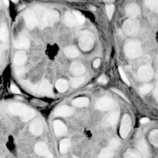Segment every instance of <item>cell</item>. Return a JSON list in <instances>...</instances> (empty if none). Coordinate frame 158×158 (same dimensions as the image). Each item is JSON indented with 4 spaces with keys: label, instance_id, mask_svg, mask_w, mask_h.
<instances>
[{
    "label": "cell",
    "instance_id": "obj_1",
    "mask_svg": "<svg viewBox=\"0 0 158 158\" xmlns=\"http://www.w3.org/2000/svg\"><path fill=\"white\" fill-rule=\"evenodd\" d=\"M60 14L54 10H45L38 21V25L41 29L47 26H52L58 21Z\"/></svg>",
    "mask_w": 158,
    "mask_h": 158
},
{
    "label": "cell",
    "instance_id": "obj_2",
    "mask_svg": "<svg viewBox=\"0 0 158 158\" xmlns=\"http://www.w3.org/2000/svg\"><path fill=\"white\" fill-rule=\"evenodd\" d=\"M79 44L80 48L84 51L92 50L94 45V35L89 31L85 30L79 32Z\"/></svg>",
    "mask_w": 158,
    "mask_h": 158
},
{
    "label": "cell",
    "instance_id": "obj_3",
    "mask_svg": "<svg viewBox=\"0 0 158 158\" xmlns=\"http://www.w3.org/2000/svg\"><path fill=\"white\" fill-rule=\"evenodd\" d=\"M124 51L129 58H137L142 55L143 50L140 44L135 41L128 42L125 45Z\"/></svg>",
    "mask_w": 158,
    "mask_h": 158
},
{
    "label": "cell",
    "instance_id": "obj_4",
    "mask_svg": "<svg viewBox=\"0 0 158 158\" xmlns=\"http://www.w3.org/2000/svg\"><path fill=\"white\" fill-rule=\"evenodd\" d=\"M118 106V103L114 100L108 96L102 97L97 100L96 107L101 111H111Z\"/></svg>",
    "mask_w": 158,
    "mask_h": 158
},
{
    "label": "cell",
    "instance_id": "obj_5",
    "mask_svg": "<svg viewBox=\"0 0 158 158\" xmlns=\"http://www.w3.org/2000/svg\"><path fill=\"white\" fill-rule=\"evenodd\" d=\"M140 30V23L134 18L126 20L123 24V31L127 35L132 36L137 34Z\"/></svg>",
    "mask_w": 158,
    "mask_h": 158
},
{
    "label": "cell",
    "instance_id": "obj_6",
    "mask_svg": "<svg viewBox=\"0 0 158 158\" xmlns=\"http://www.w3.org/2000/svg\"><path fill=\"white\" fill-rule=\"evenodd\" d=\"M132 121L128 114H125L121 122L120 127V135L122 138H125L131 129Z\"/></svg>",
    "mask_w": 158,
    "mask_h": 158
},
{
    "label": "cell",
    "instance_id": "obj_7",
    "mask_svg": "<svg viewBox=\"0 0 158 158\" xmlns=\"http://www.w3.org/2000/svg\"><path fill=\"white\" fill-rule=\"evenodd\" d=\"M153 70L149 66H141L137 73L138 78L144 82L150 81L153 77Z\"/></svg>",
    "mask_w": 158,
    "mask_h": 158
},
{
    "label": "cell",
    "instance_id": "obj_8",
    "mask_svg": "<svg viewBox=\"0 0 158 158\" xmlns=\"http://www.w3.org/2000/svg\"><path fill=\"white\" fill-rule=\"evenodd\" d=\"M24 18L25 24L29 29H33L37 25H38L37 16L33 9L27 10L24 13Z\"/></svg>",
    "mask_w": 158,
    "mask_h": 158
},
{
    "label": "cell",
    "instance_id": "obj_9",
    "mask_svg": "<svg viewBox=\"0 0 158 158\" xmlns=\"http://www.w3.org/2000/svg\"><path fill=\"white\" fill-rule=\"evenodd\" d=\"M53 129L54 134L57 137H63L65 135L67 132V128L66 125L59 120L54 121Z\"/></svg>",
    "mask_w": 158,
    "mask_h": 158
},
{
    "label": "cell",
    "instance_id": "obj_10",
    "mask_svg": "<svg viewBox=\"0 0 158 158\" xmlns=\"http://www.w3.org/2000/svg\"><path fill=\"white\" fill-rule=\"evenodd\" d=\"M29 130L31 132L36 136L40 135L44 131V126L41 121L40 119H35L31 124Z\"/></svg>",
    "mask_w": 158,
    "mask_h": 158
},
{
    "label": "cell",
    "instance_id": "obj_11",
    "mask_svg": "<svg viewBox=\"0 0 158 158\" xmlns=\"http://www.w3.org/2000/svg\"><path fill=\"white\" fill-rule=\"evenodd\" d=\"M74 112V109L67 106H61L57 108L54 115L56 116H61V117H68L71 116Z\"/></svg>",
    "mask_w": 158,
    "mask_h": 158
},
{
    "label": "cell",
    "instance_id": "obj_12",
    "mask_svg": "<svg viewBox=\"0 0 158 158\" xmlns=\"http://www.w3.org/2000/svg\"><path fill=\"white\" fill-rule=\"evenodd\" d=\"M28 108L20 103H12L9 106V110L12 114L21 116Z\"/></svg>",
    "mask_w": 158,
    "mask_h": 158
},
{
    "label": "cell",
    "instance_id": "obj_13",
    "mask_svg": "<svg viewBox=\"0 0 158 158\" xmlns=\"http://www.w3.org/2000/svg\"><path fill=\"white\" fill-rule=\"evenodd\" d=\"M125 12L127 16L134 18L137 17L140 14L141 9L136 4H129L125 7Z\"/></svg>",
    "mask_w": 158,
    "mask_h": 158
},
{
    "label": "cell",
    "instance_id": "obj_14",
    "mask_svg": "<svg viewBox=\"0 0 158 158\" xmlns=\"http://www.w3.org/2000/svg\"><path fill=\"white\" fill-rule=\"evenodd\" d=\"M38 92L40 94L46 95H51L53 94L51 86L47 80L45 79L43 80L38 89Z\"/></svg>",
    "mask_w": 158,
    "mask_h": 158
},
{
    "label": "cell",
    "instance_id": "obj_15",
    "mask_svg": "<svg viewBox=\"0 0 158 158\" xmlns=\"http://www.w3.org/2000/svg\"><path fill=\"white\" fill-rule=\"evenodd\" d=\"M137 148L143 158H148L150 157V151L147 143L144 140H141L139 141L137 145Z\"/></svg>",
    "mask_w": 158,
    "mask_h": 158
},
{
    "label": "cell",
    "instance_id": "obj_16",
    "mask_svg": "<svg viewBox=\"0 0 158 158\" xmlns=\"http://www.w3.org/2000/svg\"><path fill=\"white\" fill-rule=\"evenodd\" d=\"M13 46L17 49L27 50L30 47V41L26 38L21 37L14 41Z\"/></svg>",
    "mask_w": 158,
    "mask_h": 158
},
{
    "label": "cell",
    "instance_id": "obj_17",
    "mask_svg": "<svg viewBox=\"0 0 158 158\" xmlns=\"http://www.w3.org/2000/svg\"><path fill=\"white\" fill-rule=\"evenodd\" d=\"M35 153L40 156H46L50 152L48 147L45 142H38L35 146Z\"/></svg>",
    "mask_w": 158,
    "mask_h": 158
},
{
    "label": "cell",
    "instance_id": "obj_18",
    "mask_svg": "<svg viewBox=\"0 0 158 158\" xmlns=\"http://www.w3.org/2000/svg\"><path fill=\"white\" fill-rule=\"evenodd\" d=\"M27 60V54L24 51H18L14 57V63L16 66L23 65Z\"/></svg>",
    "mask_w": 158,
    "mask_h": 158
},
{
    "label": "cell",
    "instance_id": "obj_19",
    "mask_svg": "<svg viewBox=\"0 0 158 158\" xmlns=\"http://www.w3.org/2000/svg\"><path fill=\"white\" fill-rule=\"evenodd\" d=\"M70 71L73 74L79 76L85 73V68L81 63L74 62L70 66Z\"/></svg>",
    "mask_w": 158,
    "mask_h": 158
},
{
    "label": "cell",
    "instance_id": "obj_20",
    "mask_svg": "<svg viewBox=\"0 0 158 158\" xmlns=\"http://www.w3.org/2000/svg\"><path fill=\"white\" fill-rule=\"evenodd\" d=\"M64 53L66 56L72 57V58L78 57L80 54L77 48L74 46H70L65 48L64 50Z\"/></svg>",
    "mask_w": 158,
    "mask_h": 158
},
{
    "label": "cell",
    "instance_id": "obj_21",
    "mask_svg": "<svg viewBox=\"0 0 158 158\" xmlns=\"http://www.w3.org/2000/svg\"><path fill=\"white\" fill-rule=\"evenodd\" d=\"M64 21L66 25L68 27H74L77 23V21L74 14L69 12H67L66 13L64 16Z\"/></svg>",
    "mask_w": 158,
    "mask_h": 158
},
{
    "label": "cell",
    "instance_id": "obj_22",
    "mask_svg": "<svg viewBox=\"0 0 158 158\" xmlns=\"http://www.w3.org/2000/svg\"><path fill=\"white\" fill-rule=\"evenodd\" d=\"M73 105L77 108H83L89 105V99L87 98L80 97L73 100Z\"/></svg>",
    "mask_w": 158,
    "mask_h": 158
},
{
    "label": "cell",
    "instance_id": "obj_23",
    "mask_svg": "<svg viewBox=\"0 0 158 158\" xmlns=\"http://www.w3.org/2000/svg\"><path fill=\"white\" fill-rule=\"evenodd\" d=\"M56 88L57 91L61 93L65 92L69 88V82L66 80L60 79L56 82Z\"/></svg>",
    "mask_w": 158,
    "mask_h": 158
},
{
    "label": "cell",
    "instance_id": "obj_24",
    "mask_svg": "<svg viewBox=\"0 0 158 158\" xmlns=\"http://www.w3.org/2000/svg\"><path fill=\"white\" fill-rule=\"evenodd\" d=\"M35 112L32 109L27 108L24 113L21 116V118L24 122H27L32 119L35 116Z\"/></svg>",
    "mask_w": 158,
    "mask_h": 158
},
{
    "label": "cell",
    "instance_id": "obj_25",
    "mask_svg": "<svg viewBox=\"0 0 158 158\" xmlns=\"http://www.w3.org/2000/svg\"><path fill=\"white\" fill-rule=\"evenodd\" d=\"M0 38L2 41L6 42L8 38V27L5 23H3L0 27Z\"/></svg>",
    "mask_w": 158,
    "mask_h": 158
},
{
    "label": "cell",
    "instance_id": "obj_26",
    "mask_svg": "<svg viewBox=\"0 0 158 158\" xmlns=\"http://www.w3.org/2000/svg\"><path fill=\"white\" fill-rule=\"evenodd\" d=\"M70 141L69 139L63 140L60 142V151L61 154H65L67 153L68 149L70 147Z\"/></svg>",
    "mask_w": 158,
    "mask_h": 158
},
{
    "label": "cell",
    "instance_id": "obj_27",
    "mask_svg": "<svg viewBox=\"0 0 158 158\" xmlns=\"http://www.w3.org/2000/svg\"><path fill=\"white\" fill-rule=\"evenodd\" d=\"M85 81V77H74L72 78L70 80V84L72 87L73 88H77L79 86L82 85Z\"/></svg>",
    "mask_w": 158,
    "mask_h": 158
},
{
    "label": "cell",
    "instance_id": "obj_28",
    "mask_svg": "<svg viewBox=\"0 0 158 158\" xmlns=\"http://www.w3.org/2000/svg\"><path fill=\"white\" fill-rule=\"evenodd\" d=\"M114 156L113 150L111 148H104L100 154H99L98 158H112Z\"/></svg>",
    "mask_w": 158,
    "mask_h": 158
},
{
    "label": "cell",
    "instance_id": "obj_29",
    "mask_svg": "<svg viewBox=\"0 0 158 158\" xmlns=\"http://www.w3.org/2000/svg\"><path fill=\"white\" fill-rule=\"evenodd\" d=\"M119 118V114L118 112H114L111 113L108 118V122L111 125L114 126L116 125L118 121Z\"/></svg>",
    "mask_w": 158,
    "mask_h": 158
},
{
    "label": "cell",
    "instance_id": "obj_30",
    "mask_svg": "<svg viewBox=\"0 0 158 158\" xmlns=\"http://www.w3.org/2000/svg\"><path fill=\"white\" fill-rule=\"evenodd\" d=\"M124 158H141V154L135 150L128 149L125 153Z\"/></svg>",
    "mask_w": 158,
    "mask_h": 158
},
{
    "label": "cell",
    "instance_id": "obj_31",
    "mask_svg": "<svg viewBox=\"0 0 158 158\" xmlns=\"http://www.w3.org/2000/svg\"><path fill=\"white\" fill-rule=\"evenodd\" d=\"M148 138L151 144L158 147V130H154L151 132Z\"/></svg>",
    "mask_w": 158,
    "mask_h": 158
},
{
    "label": "cell",
    "instance_id": "obj_32",
    "mask_svg": "<svg viewBox=\"0 0 158 158\" xmlns=\"http://www.w3.org/2000/svg\"><path fill=\"white\" fill-rule=\"evenodd\" d=\"M147 7L154 12H158V0H147L145 2Z\"/></svg>",
    "mask_w": 158,
    "mask_h": 158
},
{
    "label": "cell",
    "instance_id": "obj_33",
    "mask_svg": "<svg viewBox=\"0 0 158 158\" xmlns=\"http://www.w3.org/2000/svg\"><path fill=\"white\" fill-rule=\"evenodd\" d=\"M153 89V86L150 84H145L140 88V92L143 95H146L150 93Z\"/></svg>",
    "mask_w": 158,
    "mask_h": 158
},
{
    "label": "cell",
    "instance_id": "obj_34",
    "mask_svg": "<svg viewBox=\"0 0 158 158\" xmlns=\"http://www.w3.org/2000/svg\"><path fill=\"white\" fill-rule=\"evenodd\" d=\"M73 14L74 15V16L76 17L77 22L80 24H83L85 22V18L83 17V16L82 15V14L79 12V11H73Z\"/></svg>",
    "mask_w": 158,
    "mask_h": 158
},
{
    "label": "cell",
    "instance_id": "obj_35",
    "mask_svg": "<svg viewBox=\"0 0 158 158\" xmlns=\"http://www.w3.org/2000/svg\"><path fill=\"white\" fill-rule=\"evenodd\" d=\"M22 83L26 88H27L28 89H29L32 92H37V89L36 86L32 85L30 82H28V80H25V81H22Z\"/></svg>",
    "mask_w": 158,
    "mask_h": 158
},
{
    "label": "cell",
    "instance_id": "obj_36",
    "mask_svg": "<svg viewBox=\"0 0 158 158\" xmlns=\"http://www.w3.org/2000/svg\"><path fill=\"white\" fill-rule=\"evenodd\" d=\"M120 145V141L119 140L116 138H114L111 140L109 143V148H111L112 150L117 149Z\"/></svg>",
    "mask_w": 158,
    "mask_h": 158
},
{
    "label": "cell",
    "instance_id": "obj_37",
    "mask_svg": "<svg viewBox=\"0 0 158 158\" xmlns=\"http://www.w3.org/2000/svg\"><path fill=\"white\" fill-rule=\"evenodd\" d=\"M106 11H107L108 19L109 20H111L112 17V14H113L114 10V5H108L106 6Z\"/></svg>",
    "mask_w": 158,
    "mask_h": 158
},
{
    "label": "cell",
    "instance_id": "obj_38",
    "mask_svg": "<svg viewBox=\"0 0 158 158\" xmlns=\"http://www.w3.org/2000/svg\"><path fill=\"white\" fill-rule=\"evenodd\" d=\"M119 73L121 74V76L122 79V80L128 85H131V83H130V82H129L128 79H127V77H126L125 73H124V72L123 70V69H122V67H119Z\"/></svg>",
    "mask_w": 158,
    "mask_h": 158
},
{
    "label": "cell",
    "instance_id": "obj_39",
    "mask_svg": "<svg viewBox=\"0 0 158 158\" xmlns=\"http://www.w3.org/2000/svg\"><path fill=\"white\" fill-rule=\"evenodd\" d=\"M11 90L12 92H13L14 93H16V94H21V91L19 90V89L16 87V85H11Z\"/></svg>",
    "mask_w": 158,
    "mask_h": 158
},
{
    "label": "cell",
    "instance_id": "obj_40",
    "mask_svg": "<svg viewBox=\"0 0 158 158\" xmlns=\"http://www.w3.org/2000/svg\"><path fill=\"white\" fill-rule=\"evenodd\" d=\"M112 91H114L115 93H118V95H119L121 97H122L125 100V101L126 102H127L128 103H129V101H128V100L127 99V97L121 92H120L119 90H117V89H112Z\"/></svg>",
    "mask_w": 158,
    "mask_h": 158
},
{
    "label": "cell",
    "instance_id": "obj_41",
    "mask_svg": "<svg viewBox=\"0 0 158 158\" xmlns=\"http://www.w3.org/2000/svg\"><path fill=\"white\" fill-rule=\"evenodd\" d=\"M25 69L24 67H19L16 69V73L18 76H21L24 74Z\"/></svg>",
    "mask_w": 158,
    "mask_h": 158
},
{
    "label": "cell",
    "instance_id": "obj_42",
    "mask_svg": "<svg viewBox=\"0 0 158 158\" xmlns=\"http://www.w3.org/2000/svg\"><path fill=\"white\" fill-rule=\"evenodd\" d=\"M98 82H100V83H107V78L105 75H102L98 79Z\"/></svg>",
    "mask_w": 158,
    "mask_h": 158
},
{
    "label": "cell",
    "instance_id": "obj_43",
    "mask_svg": "<svg viewBox=\"0 0 158 158\" xmlns=\"http://www.w3.org/2000/svg\"><path fill=\"white\" fill-rule=\"evenodd\" d=\"M153 94H154V96L155 98L156 99V100L158 102V84H157V85H156V88H155V89L154 90Z\"/></svg>",
    "mask_w": 158,
    "mask_h": 158
},
{
    "label": "cell",
    "instance_id": "obj_44",
    "mask_svg": "<svg viewBox=\"0 0 158 158\" xmlns=\"http://www.w3.org/2000/svg\"><path fill=\"white\" fill-rule=\"evenodd\" d=\"M150 122V119L148 118H142L141 120H140V123L141 124H147Z\"/></svg>",
    "mask_w": 158,
    "mask_h": 158
},
{
    "label": "cell",
    "instance_id": "obj_45",
    "mask_svg": "<svg viewBox=\"0 0 158 158\" xmlns=\"http://www.w3.org/2000/svg\"><path fill=\"white\" fill-rule=\"evenodd\" d=\"M100 64V60L97 59L93 62V67L95 68H98Z\"/></svg>",
    "mask_w": 158,
    "mask_h": 158
},
{
    "label": "cell",
    "instance_id": "obj_46",
    "mask_svg": "<svg viewBox=\"0 0 158 158\" xmlns=\"http://www.w3.org/2000/svg\"><path fill=\"white\" fill-rule=\"evenodd\" d=\"M45 157H46V158H54L53 154H51V153L50 151L47 154V155Z\"/></svg>",
    "mask_w": 158,
    "mask_h": 158
},
{
    "label": "cell",
    "instance_id": "obj_47",
    "mask_svg": "<svg viewBox=\"0 0 158 158\" xmlns=\"http://www.w3.org/2000/svg\"><path fill=\"white\" fill-rule=\"evenodd\" d=\"M4 3H5V5L6 6H9V2L7 1V0H5Z\"/></svg>",
    "mask_w": 158,
    "mask_h": 158
},
{
    "label": "cell",
    "instance_id": "obj_48",
    "mask_svg": "<svg viewBox=\"0 0 158 158\" xmlns=\"http://www.w3.org/2000/svg\"><path fill=\"white\" fill-rule=\"evenodd\" d=\"M90 9H91V10H92V11H96V8H95V7H94V6H91V7H90Z\"/></svg>",
    "mask_w": 158,
    "mask_h": 158
},
{
    "label": "cell",
    "instance_id": "obj_49",
    "mask_svg": "<svg viewBox=\"0 0 158 158\" xmlns=\"http://www.w3.org/2000/svg\"><path fill=\"white\" fill-rule=\"evenodd\" d=\"M125 68H127V69H131V66H125Z\"/></svg>",
    "mask_w": 158,
    "mask_h": 158
},
{
    "label": "cell",
    "instance_id": "obj_50",
    "mask_svg": "<svg viewBox=\"0 0 158 158\" xmlns=\"http://www.w3.org/2000/svg\"><path fill=\"white\" fill-rule=\"evenodd\" d=\"M156 79H157V80H158V73H157V74L156 75Z\"/></svg>",
    "mask_w": 158,
    "mask_h": 158
},
{
    "label": "cell",
    "instance_id": "obj_51",
    "mask_svg": "<svg viewBox=\"0 0 158 158\" xmlns=\"http://www.w3.org/2000/svg\"><path fill=\"white\" fill-rule=\"evenodd\" d=\"M12 2H14V3H17V2H18V1H14V0H12Z\"/></svg>",
    "mask_w": 158,
    "mask_h": 158
},
{
    "label": "cell",
    "instance_id": "obj_52",
    "mask_svg": "<svg viewBox=\"0 0 158 158\" xmlns=\"http://www.w3.org/2000/svg\"><path fill=\"white\" fill-rule=\"evenodd\" d=\"M73 158H79V157H74Z\"/></svg>",
    "mask_w": 158,
    "mask_h": 158
}]
</instances>
